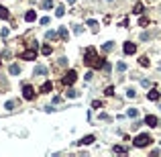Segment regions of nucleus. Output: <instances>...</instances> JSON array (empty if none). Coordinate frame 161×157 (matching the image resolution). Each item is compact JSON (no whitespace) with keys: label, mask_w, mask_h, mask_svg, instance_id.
<instances>
[{"label":"nucleus","mask_w":161,"mask_h":157,"mask_svg":"<svg viewBox=\"0 0 161 157\" xmlns=\"http://www.w3.org/2000/svg\"><path fill=\"white\" fill-rule=\"evenodd\" d=\"M84 63L86 65H90V68H96V69H100L104 68V59H100L98 55H96V49L94 47H88L86 49V53H84Z\"/></svg>","instance_id":"1"},{"label":"nucleus","mask_w":161,"mask_h":157,"mask_svg":"<svg viewBox=\"0 0 161 157\" xmlns=\"http://www.w3.org/2000/svg\"><path fill=\"white\" fill-rule=\"evenodd\" d=\"M151 141H153V139H151L147 133H141V135L135 137L133 145H135V147H147V145H151Z\"/></svg>","instance_id":"2"},{"label":"nucleus","mask_w":161,"mask_h":157,"mask_svg":"<svg viewBox=\"0 0 161 157\" xmlns=\"http://www.w3.org/2000/svg\"><path fill=\"white\" fill-rule=\"evenodd\" d=\"M78 80V74H75L74 69H69V72H65L63 74V78H61V82H63V86H72V84Z\"/></svg>","instance_id":"3"},{"label":"nucleus","mask_w":161,"mask_h":157,"mask_svg":"<svg viewBox=\"0 0 161 157\" xmlns=\"http://www.w3.org/2000/svg\"><path fill=\"white\" fill-rule=\"evenodd\" d=\"M23 96H25V100H33L35 98V88L29 86V84H25V86H23Z\"/></svg>","instance_id":"4"},{"label":"nucleus","mask_w":161,"mask_h":157,"mask_svg":"<svg viewBox=\"0 0 161 157\" xmlns=\"http://www.w3.org/2000/svg\"><path fill=\"white\" fill-rule=\"evenodd\" d=\"M35 57H37V49H27V51H23V53H20V59H27V61H33Z\"/></svg>","instance_id":"5"},{"label":"nucleus","mask_w":161,"mask_h":157,"mask_svg":"<svg viewBox=\"0 0 161 157\" xmlns=\"http://www.w3.org/2000/svg\"><path fill=\"white\" fill-rule=\"evenodd\" d=\"M122 51H124L127 55H133V53H137V45H135V43H124Z\"/></svg>","instance_id":"6"},{"label":"nucleus","mask_w":161,"mask_h":157,"mask_svg":"<svg viewBox=\"0 0 161 157\" xmlns=\"http://www.w3.org/2000/svg\"><path fill=\"white\" fill-rule=\"evenodd\" d=\"M145 124H149V127H157L159 120H157V116H155V114H147V116H145Z\"/></svg>","instance_id":"7"},{"label":"nucleus","mask_w":161,"mask_h":157,"mask_svg":"<svg viewBox=\"0 0 161 157\" xmlns=\"http://www.w3.org/2000/svg\"><path fill=\"white\" fill-rule=\"evenodd\" d=\"M94 141H96V139H94V135H86L84 139H80V141H78V145H92Z\"/></svg>","instance_id":"8"},{"label":"nucleus","mask_w":161,"mask_h":157,"mask_svg":"<svg viewBox=\"0 0 161 157\" xmlns=\"http://www.w3.org/2000/svg\"><path fill=\"white\" fill-rule=\"evenodd\" d=\"M159 96H161V92H157V90H151V92L147 94V98L151 100V102H157V100H159Z\"/></svg>","instance_id":"9"},{"label":"nucleus","mask_w":161,"mask_h":157,"mask_svg":"<svg viewBox=\"0 0 161 157\" xmlns=\"http://www.w3.org/2000/svg\"><path fill=\"white\" fill-rule=\"evenodd\" d=\"M35 75H45L47 74V68L45 65H35V72H33Z\"/></svg>","instance_id":"10"},{"label":"nucleus","mask_w":161,"mask_h":157,"mask_svg":"<svg viewBox=\"0 0 161 157\" xmlns=\"http://www.w3.org/2000/svg\"><path fill=\"white\" fill-rule=\"evenodd\" d=\"M153 37H155V31H145V33H141V41H149Z\"/></svg>","instance_id":"11"},{"label":"nucleus","mask_w":161,"mask_h":157,"mask_svg":"<svg viewBox=\"0 0 161 157\" xmlns=\"http://www.w3.org/2000/svg\"><path fill=\"white\" fill-rule=\"evenodd\" d=\"M35 19H37V12H35V10H29V12L25 14V21L27 23H33Z\"/></svg>","instance_id":"12"},{"label":"nucleus","mask_w":161,"mask_h":157,"mask_svg":"<svg viewBox=\"0 0 161 157\" xmlns=\"http://www.w3.org/2000/svg\"><path fill=\"white\" fill-rule=\"evenodd\" d=\"M57 35H59L61 41H67V39H69V33H67V29H63V27L59 29V33H57Z\"/></svg>","instance_id":"13"},{"label":"nucleus","mask_w":161,"mask_h":157,"mask_svg":"<svg viewBox=\"0 0 161 157\" xmlns=\"http://www.w3.org/2000/svg\"><path fill=\"white\" fill-rule=\"evenodd\" d=\"M51 90H53V84L51 82H45L43 86H41V92H43V94H47V92H51Z\"/></svg>","instance_id":"14"},{"label":"nucleus","mask_w":161,"mask_h":157,"mask_svg":"<svg viewBox=\"0 0 161 157\" xmlns=\"http://www.w3.org/2000/svg\"><path fill=\"white\" fill-rule=\"evenodd\" d=\"M57 37H59V35L55 33V31H47V33H45V39H47V41H55Z\"/></svg>","instance_id":"15"},{"label":"nucleus","mask_w":161,"mask_h":157,"mask_svg":"<svg viewBox=\"0 0 161 157\" xmlns=\"http://www.w3.org/2000/svg\"><path fill=\"white\" fill-rule=\"evenodd\" d=\"M8 72H10V74H12V75H19V74H20V68H19V65H16V63H12V65L8 68Z\"/></svg>","instance_id":"16"},{"label":"nucleus","mask_w":161,"mask_h":157,"mask_svg":"<svg viewBox=\"0 0 161 157\" xmlns=\"http://www.w3.org/2000/svg\"><path fill=\"white\" fill-rule=\"evenodd\" d=\"M55 6V0H43V8L45 10H49V8H53Z\"/></svg>","instance_id":"17"},{"label":"nucleus","mask_w":161,"mask_h":157,"mask_svg":"<svg viewBox=\"0 0 161 157\" xmlns=\"http://www.w3.org/2000/svg\"><path fill=\"white\" fill-rule=\"evenodd\" d=\"M65 94L69 96V98H78V96H80V92H78V90H74V88H67Z\"/></svg>","instance_id":"18"},{"label":"nucleus","mask_w":161,"mask_h":157,"mask_svg":"<svg viewBox=\"0 0 161 157\" xmlns=\"http://www.w3.org/2000/svg\"><path fill=\"white\" fill-rule=\"evenodd\" d=\"M51 51H53L51 45H43V47H41V53H43V55H51Z\"/></svg>","instance_id":"19"},{"label":"nucleus","mask_w":161,"mask_h":157,"mask_svg":"<svg viewBox=\"0 0 161 157\" xmlns=\"http://www.w3.org/2000/svg\"><path fill=\"white\" fill-rule=\"evenodd\" d=\"M143 10H145V6H143L141 2H139V4H135V8H133L135 14H143Z\"/></svg>","instance_id":"20"},{"label":"nucleus","mask_w":161,"mask_h":157,"mask_svg":"<svg viewBox=\"0 0 161 157\" xmlns=\"http://www.w3.org/2000/svg\"><path fill=\"white\" fill-rule=\"evenodd\" d=\"M63 14H65V6H57V8H55V16H59V19H61Z\"/></svg>","instance_id":"21"},{"label":"nucleus","mask_w":161,"mask_h":157,"mask_svg":"<svg viewBox=\"0 0 161 157\" xmlns=\"http://www.w3.org/2000/svg\"><path fill=\"white\" fill-rule=\"evenodd\" d=\"M127 114L131 116V118H137V116H139V110H137V108H128V110H127Z\"/></svg>","instance_id":"22"},{"label":"nucleus","mask_w":161,"mask_h":157,"mask_svg":"<svg viewBox=\"0 0 161 157\" xmlns=\"http://www.w3.org/2000/svg\"><path fill=\"white\" fill-rule=\"evenodd\" d=\"M114 153H127V147H122V145H114Z\"/></svg>","instance_id":"23"},{"label":"nucleus","mask_w":161,"mask_h":157,"mask_svg":"<svg viewBox=\"0 0 161 157\" xmlns=\"http://www.w3.org/2000/svg\"><path fill=\"white\" fill-rule=\"evenodd\" d=\"M88 27L92 29V31H98V23H96V21H92V19H90V21H88Z\"/></svg>","instance_id":"24"},{"label":"nucleus","mask_w":161,"mask_h":157,"mask_svg":"<svg viewBox=\"0 0 161 157\" xmlns=\"http://www.w3.org/2000/svg\"><path fill=\"white\" fill-rule=\"evenodd\" d=\"M10 14H8V8H0V19H8Z\"/></svg>","instance_id":"25"},{"label":"nucleus","mask_w":161,"mask_h":157,"mask_svg":"<svg viewBox=\"0 0 161 157\" xmlns=\"http://www.w3.org/2000/svg\"><path fill=\"white\" fill-rule=\"evenodd\" d=\"M116 69H118V72H124V69H127V63H124V61H118V63H116Z\"/></svg>","instance_id":"26"},{"label":"nucleus","mask_w":161,"mask_h":157,"mask_svg":"<svg viewBox=\"0 0 161 157\" xmlns=\"http://www.w3.org/2000/svg\"><path fill=\"white\" fill-rule=\"evenodd\" d=\"M112 47H114V45H112V43H110V41H108V43H104V45H102V49H104V51H112Z\"/></svg>","instance_id":"27"},{"label":"nucleus","mask_w":161,"mask_h":157,"mask_svg":"<svg viewBox=\"0 0 161 157\" xmlns=\"http://www.w3.org/2000/svg\"><path fill=\"white\" fill-rule=\"evenodd\" d=\"M139 63H141L143 68H149V59H147V57H141V59H139Z\"/></svg>","instance_id":"28"},{"label":"nucleus","mask_w":161,"mask_h":157,"mask_svg":"<svg viewBox=\"0 0 161 157\" xmlns=\"http://www.w3.org/2000/svg\"><path fill=\"white\" fill-rule=\"evenodd\" d=\"M4 108H6V110H14V102H12V100H8V102L4 104Z\"/></svg>","instance_id":"29"},{"label":"nucleus","mask_w":161,"mask_h":157,"mask_svg":"<svg viewBox=\"0 0 161 157\" xmlns=\"http://www.w3.org/2000/svg\"><path fill=\"white\" fill-rule=\"evenodd\" d=\"M127 96H128V98H135V96H137V92H135L133 88H128L127 90Z\"/></svg>","instance_id":"30"},{"label":"nucleus","mask_w":161,"mask_h":157,"mask_svg":"<svg viewBox=\"0 0 161 157\" xmlns=\"http://www.w3.org/2000/svg\"><path fill=\"white\" fill-rule=\"evenodd\" d=\"M104 94H106V96H112V94H114V86H108V88H106V92H104Z\"/></svg>","instance_id":"31"},{"label":"nucleus","mask_w":161,"mask_h":157,"mask_svg":"<svg viewBox=\"0 0 161 157\" xmlns=\"http://www.w3.org/2000/svg\"><path fill=\"white\" fill-rule=\"evenodd\" d=\"M139 25H141V27H145V25H149V19H145V16H143L141 21H139Z\"/></svg>","instance_id":"32"},{"label":"nucleus","mask_w":161,"mask_h":157,"mask_svg":"<svg viewBox=\"0 0 161 157\" xmlns=\"http://www.w3.org/2000/svg\"><path fill=\"white\" fill-rule=\"evenodd\" d=\"M92 106H94V108H102V102H98V100H94V102H92Z\"/></svg>","instance_id":"33"},{"label":"nucleus","mask_w":161,"mask_h":157,"mask_svg":"<svg viewBox=\"0 0 161 157\" xmlns=\"http://www.w3.org/2000/svg\"><path fill=\"white\" fill-rule=\"evenodd\" d=\"M41 25H49V16H43V19H41Z\"/></svg>","instance_id":"34"},{"label":"nucleus","mask_w":161,"mask_h":157,"mask_svg":"<svg viewBox=\"0 0 161 157\" xmlns=\"http://www.w3.org/2000/svg\"><path fill=\"white\" fill-rule=\"evenodd\" d=\"M67 2H69V4H74V2H75V0H67Z\"/></svg>","instance_id":"35"},{"label":"nucleus","mask_w":161,"mask_h":157,"mask_svg":"<svg viewBox=\"0 0 161 157\" xmlns=\"http://www.w3.org/2000/svg\"><path fill=\"white\" fill-rule=\"evenodd\" d=\"M159 69H161V63H159Z\"/></svg>","instance_id":"36"},{"label":"nucleus","mask_w":161,"mask_h":157,"mask_svg":"<svg viewBox=\"0 0 161 157\" xmlns=\"http://www.w3.org/2000/svg\"><path fill=\"white\" fill-rule=\"evenodd\" d=\"M0 65H2V61H0Z\"/></svg>","instance_id":"37"}]
</instances>
